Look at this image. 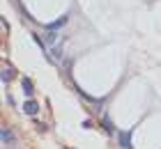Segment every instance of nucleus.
Wrapping results in <instances>:
<instances>
[{"label": "nucleus", "mask_w": 161, "mask_h": 149, "mask_svg": "<svg viewBox=\"0 0 161 149\" xmlns=\"http://www.w3.org/2000/svg\"><path fill=\"white\" fill-rule=\"evenodd\" d=\"M118 142H120V149H134L131 147V133L129 131H120L118 133Z\"/></svg>", "instance_id": "1"}, {"label": "nucleus", "mask_w": 161, "mask_h": 149, "mask_svg": "<svg viewBox=\"0 0 161 149\" xmlns=\"http://www.w3.org/2000/svg\"><path fill=\"white\" fill-rule=\"evenodd\" d=\"M23 113H25V115H32V117H35V115L39 113V106H37V101L28 99V101L23 103Z\"/></svg>", "instance_id": "2"}, {"label": "nucleus", "mask_w": 161, "mask_h": 149, "mask_svg": "<svg viewBox=\"0 0 161 149\" xmlns=\"http://www.w3.org/2000/svg\"><path fill=\"white\" fill-rule=\"evenodd\" d=\"M21 85H23V92H25V96H28V99H30V96L35 94V87H32V80H30V78H23V80H21Z\"/></svg>", "instance_id": "3"}, {"label": "nucleus", "mask_w": 161, "mask_h": 149, "mask_svg": "<svg viewBox=\"0 0 161 149\" xmlns=\"http://www.w3.org/2000/svg\"><path fill=\"white\" fill-rule=\"evenodd\" d=\"M3 142H5V147H9L14 142V136H12L9 129H3Z\"/></svg>", "instance_id": "4"}, {"label": "nucleus", "mask_w": 161, "mask_h": 149, "mask_svg": "<svg viewBox=\"0 0 161 149\" xmlns=\"http://www.w3.org/2000/svg\"><path fill=\"white\" fill-rule=\"evenodd\" d=\"M67 19H69V16H62V19H58L55 23H51V25H48V30H58V28H62L64 23H67Z\"/></svg>", "instance_id": "5"}, {"label": "nucleus", "mask_w": 161, "mask_h": 149, "mask_svg": "<svg viewBox=\"0 0 161 149\" xmlns=\"http://www.w3.org/2000/svg\"><path fill=\"white\" fill-rule=\"evenodd\" d=\"M55 41H58V35H55V30H48V35H46V44H48V46H53Z\"/></svg>", "instance_id": "6"}, {"label": "nucleus", "mask_w": 161, "mask_h": 149, "mask_svg": "<svg viewBox=\"0 0 161 149\" xmlns=\"http://www.w3.org/2000/svg\"><path fill=\"white\" fill-rule=\"evenodd\" d=\"M101 124H104V129H106L108 133H113V131H115V126H113V122H111L108 117H104V119H101Z\"/></svg>", "instance_id": "7"}, {"label": "nucleus", "mask_w": 161, "mask_h": 149, "mask_svg": "<svg viewBox=\"0 0 161 149\" xmlns=\"http://www.w3.org/2000/svg\"><path fill=\"white\" fill-rule=\"evenodd\" d=\"M12 76H14V71H12V69H5V71H3V83H9Z\"/></svg>", "instance_id": "8"}]
</instances>
